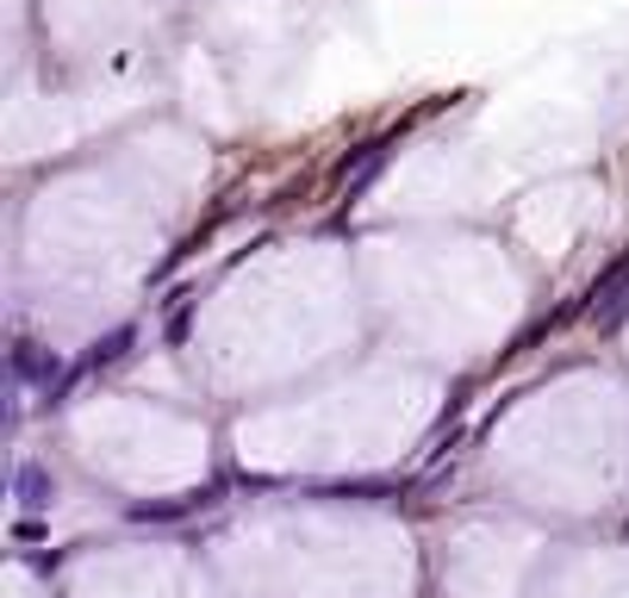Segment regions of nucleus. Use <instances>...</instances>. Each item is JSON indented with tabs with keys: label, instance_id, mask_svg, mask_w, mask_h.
<instances>
[]
</instances>
